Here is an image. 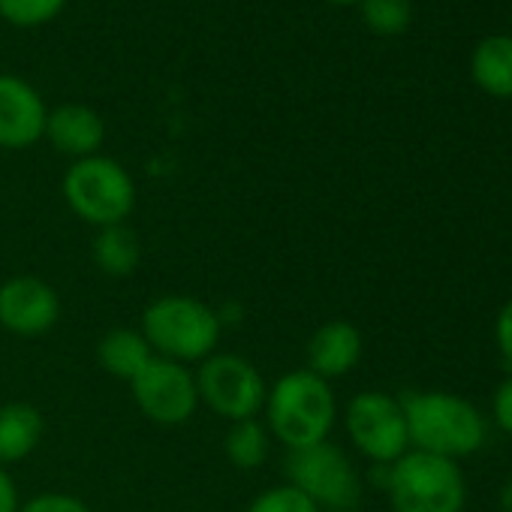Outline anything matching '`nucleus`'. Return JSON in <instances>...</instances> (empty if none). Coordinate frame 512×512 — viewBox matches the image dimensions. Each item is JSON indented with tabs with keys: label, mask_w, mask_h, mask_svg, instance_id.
<instances>
[{
	"label": "nucleus",
	"mask_w": 512,
	"mask_h": 512,
	"mask_svg": "<svg viewBox=\"0 0 512 512\" xmlns=\"http://www.w3.org/2000/svg\"><path fill=\"white\" fill-rule=\"evenodd\" d=\"M272 449V434L266 422L260 419H244V422H229V431L223 437V452L232 467L238 470H256L263 467Z\"/></svg>",
	"instance_id": "nucleus-18"
},
{
	"label": "nucleus",
	"mask_w": 512,
	"mask_h": 512,
	"mask_svg": "<svg viewBox=\"0 0 512 512\" xmlns=\"http://www.w3.org/2000/svg\"><path fill=\"white\" fill-rule=\"evenodd\" d=\"M362 19L377 37H398L413 22L410 0H362Z\"/></svg>",
	"instance_id": "nucleus-19"
},
{
	"label": "nucleus",
	"mask_w": 512,
	"mask_h": 512,
	"mask_svg": "<svg viewBox=\"0 0 512 512\" xmlns=\"http://www.w3.org/2000/svg\"><path fill=\"white\" fill-rule=\"evenodd\" d=\"M46 103L19 76H0V148L22 151L46 136Z\"/></svg>",
	"instance_id": "nucleus-11"
},
{
	"label": "nucleus",
	"mask_w": 512,
	"mask_h": 512,
	"mask_svg": "<svg viewBox=\"0 0 512 512\" xmlns=\"http://www.w3.org/2000/svg\"><path fill=\"white\" fill-rule=\"evenodd\" d=\"M244 512H323V509L308 494H302L296 485L284 482V485L260 491L247 503Z\"/></svg>",
	"instance_id": "nucleus-20"
},
{
	"label": "nucleus",
	"mask_w": 512,
	"mask_h": 512,
	"mask_svg": "<svg viewBox=\"0 0 512 512\" xmlns=\"http://www.w3.org/2000/svg\"><path fill=\"white\" fill-rule=\"evenodd\" d=\"M362 353H365L362 332L350 320L323 323L305 347L308 371H314L323 380L347 377L350 371H356V365L362 362Z\"/></svg>",
	"instance_id": "nucleus-12"
},
{
	"label": "nucleus",
	"mask_w": 512,
	"mask_h": 512,
	"mask_svg": "<svg viewBox=\"0 0 512 512\" xmlns=\"http://www.w3.org/2000/svg\"><path fill=\"white\" fill-rule=\"evenodd\" d=\"M67 0H0V16L19 28H40L52 22Z\"/></svg>",
	"instance_id": "nucleus-21"
},
{
	"label": "nucleus",
	"mask_w": 512,
	"mask_h": 512,
	"mask_svg": "<svg viewBox=\"0 0 512 512\" xmlns=\"http://www.w3.org/2000/svg\"><path fill=\"white\" fill-rule=\"evenodd\" d=\"M410 449L440 455V458H467L485 446L488 422L485 416L461 395L452 392H407L401 398Z\"/></svg>",
	"instance_id": "nucleus-1"
},
{
	"label": "nucleus",
	"mask_w": 512,
	"mask_h": 512,
	"mask_svg": "<svg viewBox=\"0 0 512 512\" xmlns=\"http://www.w3.org/2000/svg\"><path fill=\"white\" fill-rule=\"evenodd\" d=\"M19 512H94V509L85 500L73 497V494L46 491V494H37L28 503H22Z\"/></svg>",
	"instance_id": "nucleus-22"
},
{
	"label": "nucleus",
	"mask_w": 512,
	"mask_h": 512,
	"mask_svg": "<svg viewBox=\"0 0 512 512\" xmlns=\"http://www.w3.org/2000/svg\"><path fill=\"white\" fill-rule=\"evenodd\" d=\"M497 503H500L503 512H512V473L503 479V485H500V491H497Z\"/></svg>",
	"instance_id": "nucleus-26"
},
{
	"label": "nucleus",
	"mask_w": 512,
	"mask_h": 512,
	"mask_svg": "<svg viewBox=\"0 0 512 512\" xmlns=\"http://www.w3.org/2000/svg\"><path fill=\"white\" fill-rule=\"evenodd\" d=\"M386 497L392 512H464L467 479L458 461L410 449L389 464Z\"/></svg>",
	"instance_id": "nucleus-4"
},
{
	"label": "nucleus",
	"mask_w": 512,
	"mask_h": 512,
	"mask_svg": "<svg viewBox=\"0 0 512 512\" xmlns=\"http://www.w3.org/2000/svg\"><path fill=\"white\" fill-rule=\"evenodd\" d=\"M46 419L28 401L0 404V467L25 461L43 440Z\"/></svg>",
	"instance_id": "nucleus-14"
},
{
	"label": "nucleus",
	"mask_w": 512,
	"mask_h": 512,
	"mask_svg": "<svg viewBox=\"0 0 512 512\" xmlns=\"http://www.w3.org/2000/svg\"><path fill=\"white\" fill-rule=\"evenodd\" d=\"M61 190L70 211L97 229L127 223L136 208V184L130 172L118 160L100 154L73 160Z\"/></svg>",
	"instance_id": "nucleus-5"
},
{
	"label": "nucleus",
	"mask_w": 512,
	"mask_h": 512,
	"mask_svg": "<svg viewBox=\"0 0 512 512\" xmlns=\"http://www.w3.org/2000/svg\"><path fill=\"white\" fill-rule=\"evenodd\" d=\"M491 416H494L497 428L512 437V371L497 383V389L491 395Z\"/></svg>",
	"instance_id": "nucleus-23"
},
{
	"label": "nucleus",
	"mask_w": 512,
	"mask_h": 512,
	"mask_svg": "<svg viewBox=\"0 0 512 512\" xmlns=\"http://www.w3.org/2000/svg\"><path fill=\"white\" fill-rule=\"evenodd\" d=\"M329 4H362V0H329Z\"/></svg>",
	"instance_id": "nucleus-27"
},
{
	"label": "nucleus",
	"mask_w": 512,
	"mask_h": 512,
	"mask_svg": "<svg viewBox=\"0 0 512 512\" xmlns=\"http://www.w3.org/2000/svg\"><path fill=\"white\" fill-rule=\"evenodd\" d=\"M154 350V356L193 365L205 362L220 341L223 323L220 311L211 305L193 299V296H160L142 311V329H139Z\"/></svg>",
	"instance_id": "nucleus-3"
},
{
	"label": "nucleus",
	"mask_w": 512,
	"mask_h": 512,
	"mask_svg": "<svg viewBox=\"0 0 512 512\" xmlns=\"http://www.w3.org/2000/svg\"><path fill=\"white\" fill-rule=\"evenodd\" d=\"M344 428L356 446L359 455H365L371 464H392L404 452H410V434L401 398L365 389L350 398L344 410Z\"/></svg>",
	"instance_id": "nucleus-8"
},
{
	"label": "nucleus",
	"mask_w": 512,
	"mask_h": 512,
	"mask_svg": "<svg viewBox=\"0 0 512 512\" xmlns=\"http://www.w3.org/2000/svg\"><path fill=\"white\" fill-rule=\"evenodd\" d=\"M494 344H497L503 365L512 371V299L500 308V314L494 320Z\"/></svg>",
	"instance_id": "nucleus-24"
},
{
	"label": "nucleus",
	"mask_w": 512,
	"mask_h": 512,
	"mask_svg": "<svg viewBox=\"0 0 512 512\" xmlns=\"http://www.w3.org/2000/svg\"><path fill=\"white\" fill-rule=\"evenodd\" d=\"M133 401L139 413L154 422V425H184L193 419L199 407V392H196V374L172 359L154 356L142 374L130 383Z\"/></svg>",
	"instance_id": "nucleus-9"
},
{
	"label": "nucleus",
	"mask_w": 512,
	"mask_h": 512,
	"mask_svg": "<svg viewBox=\"0 0 512 512\" xmlns=\"http://www.w3.org/2000/svg\"><path fill=\"white\" fill-rule=\"evenodd\" d=\"M61 320V299L52 284L19 275L0 284V326L19 338H40Z\"/></svg>",
	"instance_id": "nucleus-10"
},
{
	"label": "nucleus",
	"mask_w": 512,
	"mask_h": 512,
	"mask_svg": "<svg viewBox=\"0 0 512 512\" xmlns=\"http://www.w3.org/2000/svg\"><path fill=\"white\" fill-rule=\"evenodd\" d=\"M263 413L269 434L281 440L290 452L329 440L338 419V401L329 380L317 377L308 368H299L269 386Z\"/></svg>",
	"instance_id": "nucleus-2"
},
{
	"label": "nucleus",
	"mask_w": 512,
	"mask_h": 512,
	"mask_svg": "<svg viewBox=\"0 0 512 512\" xmlns=\"http://www.w3.org/2000/svg\"><path fill=\"white\" fill-rule=\"evenodd\" d=\"M19 491L7 467H0V512H19Z\"/></svg>",
	"instance_id": "nucleus-25"
},
{
	"label": "nucleus",
	"mask_w": 512,
	"mask_h": 512,
	"mask_svg": "<svg viewBox=\"0 0 512 512\" xmlns=\"http://www.w3.org/2000/svg\"><path fill=\"white\" fill-rule=\"evenodd\" d=\"M344 512H359V509H344Z\"/></svg>",
	"instance_id": "nucleus-28"
},
{
	"label": "nucleus",
	"mask_w": 512,
	"mask_h": 512,
	"mask_svg": "<svg viewBox=\"0 0 512 512\" xmlns=\"http://www.w3.org/2000/svg\"><path fill=\"white\" fill-rule=\"evenodd\" d=\"M199 404L226 422L260 419L269 398V383L250 359L238 353H211L196 371Z\"/></svg>",
	"instance_id": "nucleus-7"
},
{
	"label": "nucleus",
	"mask_w": 512,
	"mask_h": 512,
	"mask_svg": "<svg viewBox=\"0 0 512 512\" xmlns=\"http://www.w3.org/2000/svg\"><path fill=\"white\" fill-rule=\"evenodd\" d=\"M284 473L287 482L296 485L302 494H308L320 509L344 512V509H356L362 500L365 482L359 467L341 446L329 440L305 449H290L284 461Z\"/></svg>",
	"instance_id": "nucleus-6"
},
{
	"label": "nucleus",
	"mask_w": 512,
	"mask_h": 512,
	"mask_svg": "<svg viewBox=\"0 0 512 512\" xmlns=\"http://www.w3.org/2000/svg\"><path fill=\"white\" fill-rule=\"evenodd\" d=\"M46 139L67 157L85 160L94 157L106 139V124L103 118L82 103H67L49 112L46 118Z\"/></svg>",
	"instance_id": "nucleus-13"
},
{
	"label": "nucleus",
	"mask_w": 512,
	"mask_h": 512,
	"mask_svg": "<svg viewBox=\"0 0 512 512\" xmlns=\"http://www.w3.org/2000/svg\"><path fill=\"white\" fill-rule=\"evenodd\" d=\"M470 76L485 94L512 100V37H485L473 52Z\"/></svg>",
	"instance_id": "nucleus-17"
},
{
	"label": "nucleus",
	"mask_w": 512,
	"mask_h": 512,
	"mask_svg": "<svg viewBox=\"0 0 512 512\" xmlns=\"http://www.w3.org/2000/svg\"><path fill=\"white\" fill-rule=\"evenodd\" d=\"M154 359V350L148 347L145 335L139 329H112L97 344V362L109 377L133 383L142 368Z\"/></svg>",
	"instance_id": "nucleus-15"
},
{
	"label": "nucleus",
	"mask_w": 512,
	"mask_h": 512,
	"mask_svg": "<svg viewBox=\"0 0 512 512\" xmlns=\"http://www.w3.org/2000/svg\"><path fill=\"white\" fill-rule=\"evenodd\" d=\"M94 266L109 278H130L142 263V241L127 223L103 226L91 244Z\"/></svg>",
	"instance_id": "nucleus-16"
}]
</instances>
